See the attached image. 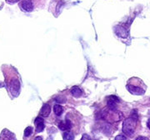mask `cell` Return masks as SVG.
Instances as JSON below:
<instances>
[{"label": "cell", "mask_w": 150, "mask_h": 140, "mask_svg": "<svg viewBox=\"0 0 150 140\" xmlns=\"http://www.w3.org/2000/svg\"><path fill=\"white\" fill-rule=\"evenodd\" d=\"M54 112L57 116H60L64 112V108L59 104H55L54 106Z\"/></svg>", "instance_id": "10"}, {"label": "cell", "mask_w": 150, "mask_h": 140, "mask_svg": "<svg viewBox=\"0 0 150 140\" xmlns=\"http://www.w3.org/2000/svg\"><path fill=\"white\" fill-rule=\"evenodd\" d=\"M50 113H51V107L48 105V103L43 104L41 110H40V115L43 117H48Z\"/></svg>", "instance_id": "8"}, {"label": "cell", "mask_w": 150, "mask_h": 140, "mask_svg": "<svg viewBox=\"0 0 150 140\" xmlns=\"http://www.w3.org/2000/svg\"><path fill=\"white\" fill-rule=\"evenodd\" d=\"M58 127L61 130L63 131H68L72 128V124H71V121L69 119H65L63 121H60L59 124H58Z\"/></svg>", "instance_id": "6"}, {"label": "cell", "mask_w": 150, "mask_h": 140, "mask_svg": "<svg viewBox=\"0 0 150 140\" xmlns=\"http://www.w3.org/2000/svg\"><path fill=\"white\" fill-rule=\"evenodd\" d=\"M8 3H12V4H13V3H17V2H18L19 0H7Z\"/></svg>", "instance_id": "16"}, {"label": "cell", "mask_w": 150, "mask_h": 140, "mask_svg": "<svg viewBox=\"0 0 150 140\" xmlns=\"http://www.w3.org/2000/svg\"><path fill=\"white\" fill-rule=\"evenodd\" d=\"M137 120H138V115L137 114H133L132 117L125 119L123 124V134H125L129 137H132L134 135V132H135V129H136Z\"/></svg>", "instance_id": "1"}, {"label": "cell", "mask_w": 150, "mask_h": 140, "mask_svg": "<svg viewBox=\"0 0 150 140\" xmlns=\"http://www.w3.org/2000/svg\"><path fill=\"white\" fill-rule=\"evenodd\" d=\"M119 102V99L115 96H110L108 98V107L111 111H116L117 103Z\"/></svg>", "instance_id": "4"}, {"label": "cell", "mask_w": 150, "mask_h": 140, "mask_svg": "<svg viewBox=\"0 0 150 140\" xmlns=\"http://www.w3.org/2000/svg\"><path fill=\"white\" fill-rule=\"evenodd\" d=\"M115 140H127L126 139V137L124 136V135H118V136H116V138H115Z\"/></svg>", "instance_id": "13"}, {"label": "cell", "mask_w": 150, "mask_h": 140, "mask_svg": "<svg viewBox=\"0 0 150 140\" xmlns=\"http://www.w3.org/2000/svg\"><path fill=\"white\" fill-rule=\"evenodd\" d=\"M64 140H74V135L72 132H65L63 135Z\"/></svg>", "instance_id": "11"}, {"label": "cell", "mask_w": 150, "mask_h": 140, "mask_svg": "<svg viewBox=\"0 0 150 140\" xmlns=\"http://www.w3.org/2000/svg\"><path fill=\"white\" fill-rule=\"evenodd\" d=\"M33 140H43V139H42L41 137H39V136H38V137H36V138H35Z\"/></svg>", "instance_id": "18"}, {"label": "cell", "mask_w": 150, "mask_h": 140, "mask_svg": "<svg viewBox=\"0 0 150 140\" xmlns=\"http://www.w3.org/2000/svg\"><path fill=\"white\" fill-rule=\"evenodd\" d=\"M134 140H149L147 137H144V136H139L138 138H136Z\"/></svg>", "instance_id": "15"}, {"label": "cell", "mask_w": 150, "mask_h": 140, "mask_svg": "<svg viewBox=\"0 0 150 140\" xmlns=\"http://www.w3.org/2000/svg\"><path fill=\"white\" fill-rule=\"evenodd\" d=\"M34 124H35V126H36V132L37 133H40V132L43 131L45 125H44V120H43L42 117H40V116L37 117L36 119H35Z\"/></svg>", "instance_id": "5"}, {"label": "cell", "mask_w": 150, "mask_h": 140, "mask_svg": "<svg viewBox=\"0 0 150 140\" xmlns=\"http://www.w3.org/2000/svg\"><path fill=\"white\" fill-rule=\"evenodd\" d=\"M71 93L72 95L75 98H79L82 96L83 94V91L80 88H79L78 86H74L71 88Z\"/></svg>", "instance_id": "9"}, {"label": "cell", "mask_w": 150, "mask_h": 140, "mask_svg": "<svg viewBox=\"0 0 150 140\" xmlns=\"http://www.w3.org/2000/svg\"><path fill=\"white\" fill-rule=\"evenodd\" d=\"M147 127L149 128V129L150 130V119L148 120V122H147Z\"/></svg>", "instance_id": "17"}, {"label": "cell", "mask_w": 150, "mask_h": 140, "mask_svg": "<svg viewBox=\"0 0 150 140\" xmlns=\"http://www.w3.org/2000/svg\"><path fill=\"white\" fill-rule=\"evenodd\" d=\"M144 83H140L139 85H137V84H134V83H128L127 84V89L128 91L132 93V94H134V95H143L145 93V88L143 87Z\"/></svg>", "instance_id": "2"}, {"label": "cell", "mask_w": 150, "mask_h": 140, "mask_svg": "<svg viewBox=\"0 0 150 140\" xmlns=\"http://www.w3.org/2000/svg\"><path fill=\"white\" fill-rule=\"evenodd\" d=\"M33 134L32 127H28L24 130V137H29Z\"/></svg>", "instance_id": "12"}, {"label": "cell", "mask_w": 150, "mask_h": 140, "mask_svg": "<svg viewBox=\"0 0 150 140\" xmlns=\"http://www.w3.org/2000/svg\"><path fill=\"white\" fill-rule=\"evenodd\" d=\"M9 89H10L11 93L14 96H18L19 93V89H20V83L19 80L17 78H12L10 83H9Z\"/></svg>", "instance_id": "3"}, {"label": "cell", "mask_w": 150, "mask_h": 140, "mask_svg": "<svg viewBox=\"0 0 150 140\" xmlns=\"http://www.w3.org/2000/svg\"><path fill=\"white\" fill-rule=\"evenodd\" d=\"M22 8L23 9L27 12H31L33 8L32 0H23L22 2Z\"/></svg>", "instance_id": "7"}, {"label": "cell", "mask_w": 150, "mask_h": 140, "mask_svg": "<svg viewBox=\"0 0 150 140\" xmlns=\"http://www.w3.org/2000/svg\"><path fill=\"white\" fill-rule=\"evenodd\" d=\"M81 140H91V138H90L88 134H83L82 136Z\"/></svg>", "instance_id": "14"}]
</instances>
